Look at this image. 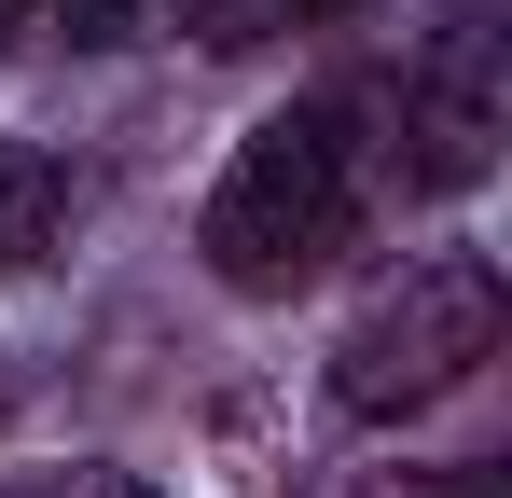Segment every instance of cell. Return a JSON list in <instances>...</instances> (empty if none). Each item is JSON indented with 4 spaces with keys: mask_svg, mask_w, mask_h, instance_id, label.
I'll use <instances>...</instances> for the list:
<instances>
[{
    "mask_svg": "<svg viewBox=\"0 0 512 498\" xmlns=\"http://www.w3.org/2000/svg\"><path fill=\"white\" fill-rule=\"evenodd\" d=\"M28 28H56V0H0V56H14Z\"/></svg>",
    "mask_w": 512,
    "mask_h": 498,
    "instance_id": "52a82bcc",
    "label": "cell"
},
{
    "mask_svg": "<svg viewBox=\"0 0 512 498\" xmlns=\"http://www.w3.org/2000/svg\"><path fill=\"white\" fill-rule=\"evenodd\" d=\"M0 498H167V485L125 457H56V471H0Z\"/></svg>",
    "mask_w": 512,
    "mask_h": 498,
    "instance_id": "5b68a950",
    "label": "cell"
},
{
    "mask_svg": "<svg viewBox=\"0 0 512 498\" xmlns=\"http://www.w3.org/2000/svg\"><path fill=\"white\" fill-rule=\"evenodd\" d=\"M305 14H319V0H167V28L222 42V56H236V42H277V28H305Z\"/></svg>",
    "mask_w": 512,
    "mask_h": 498,
    "instance_id": "277c9868",
    "label": "cell"
},
{
    "mask_svg": "<svg viewBox=\"0 0 512 498\" xmlns=\"http://www.w3.org/2000/svg\"><path fill=\"white\" fill-rule=\"evenodd\" d=\"M374 498H499V471H485V457H457V471H416V485H374Z\"/></svg>",
    "mask_w": 512,
    "mask_h": 498,
    "instance_id": "8992f818",
    "label": "cell"
},
{
    "mask_svg": "<svg viewBox=\"0 0 512 498\" xmlns=\"http://www.w3.org/2000/svg\"><path fill=\"white\" fill-rule=\"evenodd\" d=\"M499 319L512 305H499V263H485V249H402V263L346 305V332H333V402L374 415V429L457 402V388L499 360Z\"/></svg>",
    "mask_w": 512,
    "mask_h": 498,
    "instance_id": "7a4b0ae2",
    "label": "cell"
},
{
    "mask_svg": "<svg viewBox=\"0 0 512 498\" xmlns=\"http://www.w3.org/2000/svg\"><path fill=\"white\" fill-rule=\"evenodd\" d=\"M0 429H14V360H0Z\"/></svg>",
    "mask_w": 512,
    "mask_h": 498,
    "instance_id": "ba28073f",
    "label": "cell"
},
{
    "mask_svg": "<svg viewBox=\"0 0 512 498\" xmlns=\"http://www.w3.org/2000/svg\"><path fill=\"white\" fill-rule=\"evenodd\" d=\"M402 180V139H388V83H305L291 111H263L250 139L222 153L208 208H194V249L222 291L250 305H291L305 277H333L360 222L388 208Z\"/></svg>",
    "mask_w": 512,
    "mask_h": 498,
    "instance_id": "6da1fadb",
    "label": "cell"
},
{
    "mask_svg": "<svg viewBox=\"0 0 512 498\" xmlns=\"http://www.w3.org/2000/svg\"><path fill=\"white\" fill-rule=\"evenodd\" d=\"M70 208H84V180L42 153V139H0V277L14 263H42V249L70 236Z\"/></svg>",
    "mask_w": 512,
    "mask_h": 498,
    "instance_id": "3957f363",
    "label": "cell"
}]
</instances>
